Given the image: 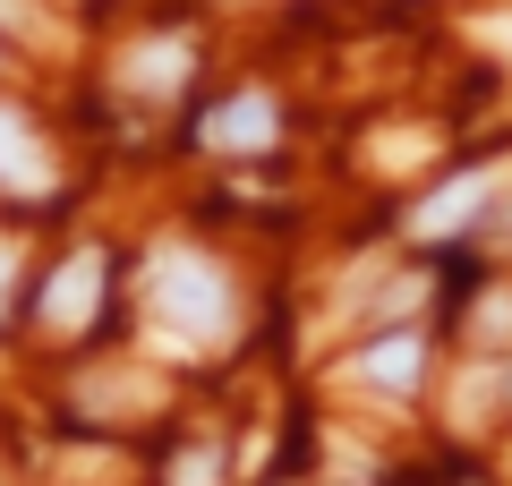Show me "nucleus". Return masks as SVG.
Masks as SVG:
<instances>
[{
    "label": "nucleus",
    "mask_w": 512,
    "mask_h": 486,
    "mask_svg": "<svg viewBox=\"0 0 512 486\" xmlns=\"http://www.w3.org/2000/svg\"><path fill=\"white\" fill-rule=\"evenodd\" d=\"M478 43H512V18H478Z\"/></svg>",
    "instance_id": "obj_10"
},
{
    "label": "nucleus",
    "mask_w": 512,
    "mask_h": 486,
    "mask_svg": "<svg viewBox=\"0 0 512 486\" xmlns=\"http://www.w3.org/2000/svg\"><path fill=\"white\" fill-rule=\"evenodd\" d=\"M495 188H504V162H487V171H461L453 188H436V197H427L419 214H410V231H419V239H444V231H461V222H470L478 205L495 197Z\"/></svg>",
    "instance_id": "obj_3"
},
{
    "label": "nucleus",
    "mask_w": 512,
    "mask_h": 486,
    "mask_svg": "<svg viewBox=\"0 0 512 486\" xmlns=\"http://www.w3.org/2000/svg\"><path fill=\"white\" fill-rule=\"evenodd\" d=\"M146 307L163 324V350H222L231 342V282H222L214 256L163 248L146 273Z\"/></svg>",
    "instance_id": "obj_1"
},
{
    "label": "nucleus",
    "mask_w": 512,
    "mask_h": 486,
    "mask_svg": "<svg viewBox=\"0 0 512 486\" xmlns=\"http://www.w3.org/2000/svg\"><path fill=\"white\" fill-rule=\"evenodd\" d=\"M274 128H282L274 120V94H231V103L205 120V145H214V154H265Z\"/></svg>",
    "instance_id": "obj_4"
},
{
    "label": "nucleus",
    "mask_w": 512,
    "mask_h": 486,
    "mask_svg": "<svg viewBox=\"0 0 512 486\" xmlns=\"http://www.w3.org/2000/svg\"><path fill=\"white\" fill-rule=\"evenodd\" d=\"M9 282H18V256L0 248V307H9Z\"/></svg>",
    "instance_id": "obj_11"
},
{
    "label": "nucleus",
    "mask_w": 512,
    "mask_h": 486,
    "mask_svg": "<svg viewBox=\"0 0 512 486\" xmlns=\"http://www.w3.org/2000/svg\"><path fill=\"white\" fill-rule=\"evenodd\" d=\"M188 60H197V52H188L180 35H154V43H137V60H128L120 77H128L137 94H171V86L188 77Z\"/></svg>",
    "instance_id": "obj_6"
},
{
    "label": "nucleus",
    "mask_w": 512,
    "mask_h": 486,
    "mask_svg": "<svg viewBox=\"0 0 512 486\" xmlns=\"http://www.w3.org/2000/svg\"><path fill=\"white\" fill-rule=\"evenodd\" d=\"M359 376L367 384H393V393H410V384H419V333H393V342H376L359 359Z\"/></svg>",
    "instance_id": "obj_7"
},
{
    "label": "nucleus",
    "mask_w": 512,
    "mask_h": 486,
    "mask_svg": "<svg viewBox=\"0 0 512 486\" xmlns=\"http://www.w3.org/2000/svg\"><path fill=\"white\" fill-rule=\"evenodd\" d=\"M0 188H18V197H43V188H52V162H43L35 128H26L18 111H0Z\"/></svg>",
    "instance_id": "obj_5"
},
{
    "label": "nucleus",
    "mask_w": 512,
    "mask_h": 486,
    "mask_svg": "<svg viewBox=\"0 0 512 486\" xmlns=\"http://www.w3.org/2000/svg\"><path fill=\"white\" fill-rule=\"evenodd\" d=\"M0 26H18V35H26V26H35V9H26V0H0Z\"/></svg>",
    "instance_id": "obj_9"
},
{
    "label": "nucleus",
    "mask_w": 512,
    "mask_h": 486,
    "mask_svg": "<svg viewBox=\"0 0 512 486\" xmlns=\"http://www.w3.org/2000/svg\"><path fill=\"white\" fill-rule=\"evenodd\" d=\"M171 486H214V452H188V461H180V478H171Z\"/></svg>",
    "instance_id": "obj_8"
},
{
    "label": "nucleus",
    "mask_w": 512,
    "mask_h": 486,
    "mask_svg": "<svg viewBox=\"0 0 512 486\" xmlns=\"http://www.w3.org/2000/svg\"><path fill=\"white\" fill-rule=\"evenodd\" d=\"M94 307H103V256H94V248H77L69 265H60L52 282H43V324H52V333H86V324H94Z\"/></svg>",
    "instance_id": "obj_2"
}]
</instances>
